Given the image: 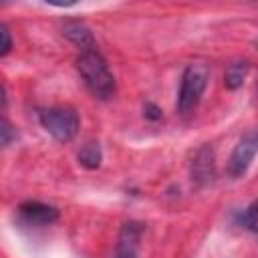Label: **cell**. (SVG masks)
I'll return each instance as SVG.
<instances>
[{
    "label": "cell",
    "mask_w": 258,
    "mask_h": 258,
    "mask_svg": "<svg viewBox=\"0 0 258 258\" xmlns=\"http://www.w3.org/2000/svg\"><path fill=\"white\" fill-rule=\"evenodd\" d=\"M14 139H16V129H14V125H12L8 119H4V117L0 115V147H8Z\"/></svg>",
    "instance_id": "8fae6325"
},
{
    "label": "cell",
    "mask_w": 258,
    "mask_h": 258,
    "mask_svg": "<svg viewBox=\"0 0 258 258\" xmlns=\"http://www.w3.org/2000/svg\"><path fill=\"white\" fill-rule=\"evenodd\" d=\"M256 147H258L256 131H248L236 143V147H234V151L230 155V161H228V173L232 177H242L248 171V167H250V163H252V159L256 155Z\"/></svg>",
    "instance_id": "277c9868"
},
{
    "label": "cell",
    "mask_w": 258,
    "mask_h": 258,
    "mask_svg": "<svg viewBox=\"0 0 258 258\" xmlns=\"http://www.w3.org/2000/svg\"><path fill=\"white\" fill-rule=\"evenodd\" d=\"M236 224L248 228L250 232H256V202H252L246 210L236 214Z\"/></svg>",
    "instance_id": "30bf717a"
},
{
    "label": "cell",
    "mask_w": 258,
    "mask_h": 258,
    "mask_svg": "<svg viewBox=\"0 0 258 258\" xmlns=\"http://www.w3.org/2000/svg\"><path fill=\"white\" fill-rule=\"evenodd\" d=\"M101 159H103V153H101L99 143H87L79 151V163L87 169H97L101 165Z\"/></svg>",
    "instance_id": "9c48e42d"
},
{
    "label": "cell",
    "mask_w": 258,
    "mask_h": 258,
    "mask_svg": "<svg viewBox=\"0 0 258 258\" xmlns=\"http://www.w3.org/2000/svg\"><path fill=\"white\" fill-rule=\"evenodd\" d=\"M208 79H210V69L208 64L204 62H191L185 67L183 75H181V85H179V95H177V111L181 115H189L204 91H206V85H208Z\"/></svg>",
    "instance_id": "7a4b0ae2"
},
{
    "label": "cell",
    "mask_w": 258,
    "mask_h": 258,
    "mask_svg": "<svg viewBox=\"0 0 258 258\" xmlns=\"http://www.w3.org/2000/svg\"><path fill=\"white\" fill-rule=\"evenodd\" d=\"M248 71H250V64H248L246 60H236V62H232V64L226 69V73H224V87L230 89V91L240 89V87L244 85V81H246Z\"/></svg>",
    "instance_id": "ba28073f"
},
{
    "label": "cell",
    "mask_w": 258,
    "mask_h": 258,
    "mask_svg": "<svg viewBox=\"0 0 258 258\" xmlns=\"http://www.w3.org/2000/svg\"><path fill=\"white\" fill-rule=\"evenodd\" d=\"M143 115H145V119H149V121H159V119H161V109H159L155 103H145V105H143Z\"/></svg>",
    "instance_id": "4fadbf2b"
},
{
    "label": "cell",
    "mask_w": 258,
    "mask_h": 258,
    "mask_svg": "<svg viewBox=\"0 0 258 258\" xmlns=\"http://www.w3.org/2000/svg\"><path fill=\"white\" fill-rule=\"evenodd\" d=\"M216 177V153L212 145H202L191 159V179L198 185H206Z\"/></svg>",
    "instance_id": "5b68a950"
},
{
    "label": "cell",
    "mask_w": 258,
    "mask_h": 258,
    "mask_svg": "<svg viewBox=\"0 0 258 258\" xmlns=\"http://www.w3.org/2000/svg\"><path fill=\"white\" fill-rule=\"evenodd\" d=\"M115 258H137V250H133V248H119L117 246Z\"/></svg>",
    "instance_id": "5bb4252c"
},
{
    "label": "cell",
    "mask_w": 258,
    "mask_h": 258,
    "mask_svg": "<svg viewBox=\"0 0 258 258\" xmlns=\"http://www.w3.org/2000/svg\"><path fill=\"white\" fill-rule=\"evenodd\" d=\"M77 73L83 79L85 87L97 97V99H109L115 93V79L109 71V64L105 56L95 50H83L75 60Z\"/></svg>",
    "instance_id": "6da1fadb"
},
{
    "label": "cell",
    "mask_w": 258,
    "mask_h": 258,
    "mask_svg": "<svg viewBox=\"0 0 258 258\" xmlns=\"http://www.w3.org/2000/svg\"><path fill=\"white\" fill-rule=\"evenodd\" d=\"M20 216L28 222V224H36V226H50L52 222L58 220V210L50 204H42V202H24L18 208Z\"/></svg>",
    "instance_id": "8992f818"
},
{
    "label": "cell",
    "mask_w": 258,
    "mask_h": 258,
    "mask_svg": "<svg viewBox=\"0 0 258 258\" xmlns=\"http://www.w3.org/2000/svg\"><path fill=\"white\" fill-rule=\"evenodd\" d=\"M12 50V34L4 22H0V58Z\"/></svg>",
    "instance_id": "7c38bea8"
},
{
    "label": "cell",
    "mask_w": 258,
    "mask_h": 258,
    "mask_svg": "<svg viewBox=\"0 0 258 258\" xmlns=\"http://www.w3.org/2000/svg\"><path fill=\"white\" fill-rule=\"evenodd\" d=\"M60 30H62V36L64 38H69L75 46L81 48V52L83 50H95L97 48L95 36H93L91 28L85 22H81V20H67Z\"/></svg>",
    "instance_id": "52a82bcc"
},
{
    "label": "cell",
    "mask_w": 258,
    "mask_h": 258,
    "mask_svg": "<svg viewBox=\"0 0 258 258\" xmlns=\"http://www.w3.org/2000/svg\"><path fill=\"white\" fill-rule=\"evenodd\" d=\"M6 105H8V99H6V91H4V87L0 85V111H4V109H6Z\"/></svg>",
    "instance_id": "9a60e30c"
},
{
    "label": "cell",
    "mask_w": 258,
    "mask_h": 258,
    "mask_svg": "<svg viewBox=\"0 0 258 258\" xmlns=\"http://www.w3.org/2000/svg\"><path fill=\"white\" fill-rule=\"evenodd\" d=\"M38 121L42 129L56 141H73L79 133V113L73 107H46L38 111Z\"/></svg>",
    "instance_id": "3957f363"
}]
</instances>
